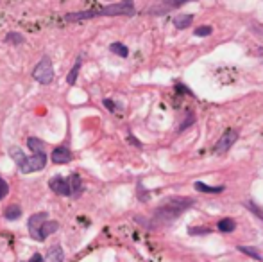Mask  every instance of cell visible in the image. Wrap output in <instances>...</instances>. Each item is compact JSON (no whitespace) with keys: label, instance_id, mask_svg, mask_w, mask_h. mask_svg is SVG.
I'll return each instance as SVG.
<instances>
[{"label":"cell","instance_id":"obj_1","mask_svg":"<svg viewBox=\"0 0 263 262\" xmlns=\"http://www.w3.org/2000/svg\"><path fill=\"white\" fill-rule=\"evenodd\" d=\"M133 14H136L133 0H122V2H118V4L97 7V9L67 13L65 14V20L67 22H81V20H90V18H95V16H133Z\"/></svg>","mask_w":263,"mask_h":262},{"label":"cell","instance_id":"obj_2","mask_svg":"<svg viewBox=\"0 0 263 262\" xmlns=\"http://www.w3.org/2000/svg\"><path fill=\"white\" fill-rule=\"evenodd\" d=\"M193 203H195V199L183 198V196L169 198L163 205H159L158 209H156L154 216H152V227H165V224H170L174 219H177L185 210H188Z\"/></svg>","mask_w":263,"mask_h":262},{"label":"cell","instance_id":"obj_3","mask_svg":"<svg viewBox=\"0 0 263 262\" xmlns=\"http://www.w3.org/2000/svg\"><path fill=\"white\" fill-rule=\"evenodd\" d=\"M9 156L16 162L18 169H20L24 174L38 173V171L45 169V165H47V153L45 151L32 153L31 156H25L20 147L13 145V147H9Z\"/></svg>","mask_w":263,"mask_h":262},{"label":"cell","instance_id":"obj_4","mask_svg":"<svg viewBox=\"0 0 263 262\" xmlns=\"http://www.w3.org/2000/svg\"><path fill=\"white\" fill-rule=\"evenodd\" d=\"M27 228H29V234H31V237L34 239V241L43 242L49 235H52L54 232L59 228V223H57V221H50L47 212H38L29 217Z\"/></svg>","mask_w":263,"mask_h":262},{"label":"cell","instance_id":"obj_5","mask_svg":"<svg viewBox=\"0 0 263 262\" xmlns=\"http://www.w3.org/2000/svg\"><path fill=\"white\" fill-rule=\"evenodd\" d=\"M32 78L39 83V85H50L54 81V67L50 56H43L39 63L32 70Z\"/></svg>","mask_w":263,"mask_h":262},{"label":"cell","instance_id":"obj_6","mask_svg":"<svg viewBox=\"0 0 263 262\" xmlns=\"http://www.w3.org/2000/svg\"><path fill=\"white\" fill-rule=\"evenodd\" d=\"M49 187L52 192L59 196H68V198H75V192H74V185H72L70 176L63 178V176H54L49 180Z\"/></svg>","mask_w":263,"mask_h":262},{"label":"cell","instance_id":"obj_7","mask_svg":"<svg viewBox=\"0 0 263 262\" xmlns=\"http://www.w3.org/2000/svg\"><path fill=\"white\" fill-rule=\"evenodd\" d=\"M188 2H195V0H158L156 4H152L151 7L147 9V13L149 14H167V13H170V11H174V9H177V7H181V6H185V4H188Z\"/></svg>","mask_w":263,"mask_h":262},{"label":"cell","instance_id":"obj_8","mask_svg":"<svg viewBox=\"0 0 263 262\" xmlns=\"http://www.w3.org/2000/svg\"><path fill=\"white\" fill-rule=\"evenodd\" d=\"M238 135H240L238 129H233V128L226 129L224 135H222V137L218 138L217 144H215V147H213L215 155H226V153H228L229 149L233 147V144L238 140Z\"/></svg>","mask_w":263,"mask_h":262},{"label":"cell","instance_id":"obj_9","mask_svg":"<svg viewBox=\"0 0 263 262\" xmlns=\"http://www.w3.org/2000/svg\"><path fill=\"white\" fill-rule=\"evenodd\" d=\"M50 158H52V163H56V165H63V163H68L72 162V151L68 147H65V145H59V147H54L52 149V155H50Z\"/></svg>","mask_w":263,"mask_h":262},{"label":"cell","instance_id":"obj_10","mask_svg":"<svg viewBox=\"0 0 263 262\" xmlns=\"http://www.w3.org/2000/svg\"><path fill=\"white\" fill-rule=\"evenodd\" d=\"M193 187H195V191L206 192V194H220V192H224V189H226L224 185H220V187H211V185L203 183V181H195Z\"/></svg>","mask_w":263,"mask_h":262},{"label":"cell","instance_id":"obj_11","mask_svg":"<svg viewBox=\"0 0 263 262\" xmlns=\"http://www.w3.org/2000/svg\"><path fill=\"white\" fill-rule=\"evenodd\" d=\"M192 22H193V14H177L174 18V27L183 31V29H188L192 25Z\"/></svg>","mask_w":263,"mask_h":262},{"label":"cell","instance_id":"obj_12","mask_svg":"<svg viewBox=\"0 0 263 262\" xmlns=\"http://www.w3.org/2000/svg\"><path fill=\"white\" fill-rule=\"evenodd\" d=\"M63 257H65L63 248H61L59 245H56L49 250V253H47V257H45V262H63Z\"/></svg>","mask_w":263,"mask_h":262},{"label":"cell","instance_id":"obj_13","mask_svg":"<svg viewBox=\"0 0 263 262\" xmlns=\"http://www.w3.org/2000/svg\"><path fill=\"white\" fill-rule=\"evenodd\" d=\"M81 65H83V56H79L77 60H75V65L72 67V70L68 72V76H67L68 85H75V83H77V76H79V70H81Z\"/></svg>","mask_w":263,"mask_h":262},{"label":"cell","instance_id":"obj_14","mask_svg":"<svg viewBox=\"0 0 263 262\" xmlns=\"http://www.w3.org/2000/svg\"><path fill=\"white\" fill-rule=\"evenodd\" d=\"M4 217L7 221H16L22 217V209L18 205H9L6 210H4Z\"/></svg>","mask_w":263,"mask_h":262},{"label":"cell","instance_id":"obj_15","mask_svg":"<svg viewBox=\"0 0 263 262\" xmlns=\"http://www.w3.org/2000/svg\"><path fill=\"white\" fill-rule=\"evenodd\" d=\"M235 228H236V223L231 217H224V219L218 221V232H222V234H229V232H233Z\"/></svg>","mask_w":263,"mask_h":262},{"label":"cell","instance_id":"obj_16","mask_svg":"<svg viewBox=\"0 0 263 262\" xmlns=\"http://www.w3.org/2000/svg\"><path fill=\"white\" fill-rule=\"evenodd\" d=\"M27 147L31 149L32 153L45 151V142L39 140V138H36V137H29L27 138Z\"/></svg>","mask_w":263,"mask_h":262},{"label":"cell","instance_id":"obj_17","mask_svg":"<svg viewBox=\"0 0 263 262\" xmlns=\"http://www.w3.org/2000/svg\"><path fill=\"white\" fill-rule=\"evenodd\" d=\"M109 50H111L113 54H116V56H120V58L129 56V49H127V47L124 45V43H120V42L111 43V45H109Z\"/></svg>","mask_w":263,"mask_h":262},{"label":"cell","instance_id":"obj_18","mask_svg":"<svg viewBox=\"0 0 263 262\" xmlns=\"http://www.w3.org/2000/svg\"><path fill=\"white\" fill-rule=\"evenodd\" d=\"M6 42L13 43V45H22V43L25 42V38L20 34V32H9V34L6 36Z\"/></svg>","mask_w":263,"mask_h":262},{"label":"cell","instance_id":"obj_19","mask_svg":"<svg viewBox=\"0 0 263 262\" xmlns=\"http://www.w3.org/2000/svg\"><path fill=\"white\" fill-rule=\"evenodd\" d=\"M238 250L242 253H246V255H251L253 259H256V260H263V257L260 255V253L256 252V248H251V246H238Z\"/></svg>","mask_w":263,"mask_h":262},{"label":"cell","instance_id":"obj_20","mask_svg":"<svg viewBox=\"0 0 263 262\" xmlns=\"http://www.w3.org/2000/svg\"><path fill=\"white\" fill-rule=\"evenodd\" d=\"M213 34V27L211 25H200V27L195 29V36H211Z\"/></svg>","mask_w":263,"mask_h":262},{"label":"cell","instance_id":"obj_21","mask_svg":"<svg viewBox=\"0 0 263 262\" xmlns=\"http://www.w3.org/2000/svg\"><path fill=\"white\" fill-rule=\"evenodd\" d=\"M210 228H204V227H193L188 228V234L190 235H204V234H210Z\"/></svg>","mask_w":263,"mask_h":262},{"label":"cell","instance_id":"obj_22","mask_svg":"<svg viewBox=\"0 0 263 262\" xmlns=\"http://www.w3.org/2000/svg\"><path fill=\"white\" fill-rule=\"evenodd\" d=\"M7 194H9V185L4 178H0V199H4Z\"/></svg>","mask_w":263,"mask_h":262},{"label":"cell","instance_id":"obj_23","mask_svg":"<svg viewBox=\"0 0 263 262\" xmlns=\"http://www.w3.org/2000/svg\"><path fill=\"white\" fill-rule=\"evenodd\" d=\"M246 207H247V209H249V210H253V212L256 214L258 217H261V219H263V210L258 209L256 203H254V201H247V203H246Z\"/></svg>","mask_w":263,"mask_h":262},{"label":"cell","instance_id":"obj_24","mask_svg":"<svg viewBox=\"0 0 263 262\" xmlns=\"http://www.w3.org/2000/svg\"><path fill=\"white\" fill-rule=\"evenodd\" d=\"M104 106H106V108H108V110H109V111H111V114H113V111H115V110H116L115 103H113V101H109V99H104Z\"/></svg>","mask_w":263,"mask_h":262},{"label":"cell","instance_id":"obj_25","mask_svg":"<svg viewBox=\"0 0 263 262\" xmlns=\"http://www.w3.org/2000/svg\"><path fill=\"white\" fill-rule=\"evenodd\" d=\"M251 29H253V31L256 32V34L263 36V25H260V24H254V22H253V27H251Z\"/></svg>","mask_w":263,"mask_h":262},{"label":"cell","instance_id":"obj_26","mask_svg":"<svg viewBox=\"0 0 263 262\" xmlns=\"http://www.w3.org/2000/svg\"><path fill=\"white\" fill-rule=\"evenodd\" d=\"M27 262H43V257L39 255V253H34V255L31 257V260H27Z\"/></svg>","mask_w":263,"mask_h":262},{"label":"cell","instance_id":"obj_27","mask_svg":"<svg viewBox=\"0 0 263 262\" xmlns=\"http://www.w3.org/2000/svg\"><path fill=\"white\" fill-rule=\"evenodd\" d=\"M129 140H131V144H134V145H136V147H144V145H141L140 142H138L134 137H129Z\"/></svg>","mask_w":263,"mask_h":262}]
</instances>
